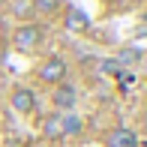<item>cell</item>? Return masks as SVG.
<instances>
[{"instance_id":"5b68a950","label":"cell","mask_w":147,"mask_h":147,"mask_svg":"<svg viewBox=\"0 0 147 147\" xmlns=\"http://www.w3.org/2000/svg\"><path fill=\"white\" fill-rule=\"evenodd\" d=\"M51 99H54V105L57 108H72V105L78 102V93H75V87H69V84H57L54 87V93H51Z\"/></svg>"},{"instance_id":"9c48e42d","label":"cell","mask_w":147,"mask_h":147,"mask_svg":"<svg viewBox=\"0 0 147 147\" xmlns=\"http://www.w3.org/2000/svg\"><path fill=\"white\" fill-rule=\"evenodd\" d=\"M12 12H15L18 18H24V21H27L36 9H33V0H12Z\"/></svg>"},{"instance_id":"6da1fadb","label":"cell","mask_w":147,"mask_h":147,"mask_svg":"<svg viewBox=\"0 0 147 147\" xmlns=\"http://www.w3.org/2000/svg\"><path fill=\"white\" fill-rule=\"evenodd\" d=\"M39 42H42V27H39V24H21V27L12 33V45H15L21 54L36 51Z\"/></svg>"},{"instance_id":"8992f818","label":"cell","mask_w":147,"mask_h":147,"mask_svg":"<svg viewBox=\"0 0 147 147\" xmlns=\"http://www.w3.org/2000/svg\"><path fill=\"white\" fill-rule=\"evenodd\" d=\"M87 27H90V18L84 15L78 6H69V9H66V30L81 33V30H87Z\"/></svg>"},{"instance_id":"3957f363","label":"cell","mask_w":147,"mask_h":147,"mask_svg":"<svg viewBox=\"0 0 147 147\" xmlns=\"http://www.w3.org/2000/svg\"><path fill=\"white\" fill-rule=\"evenodd\" d=\"M9 102H12V108H15L18 114H33V111H36V93L30 87H15L12 96H9Z\"/></svg>"},{"instance_id":"7c38bea8","label":"cell","mask_w":147,"mask_h":147,"mask_svg":"<svg viewBox=\"0 0 147 147\" xmlns=\"http://www.w3.org/2000/svg\"><path fill=\"white\" fill-rule=\"evenodd\" d=\"M36 147H45V144H36Z\"/></svg>"},{"instance_id":"30bf717a","label":"cell","mask_w":147,"mask_h":147,"mask_svg":"<svg viewBox=\"0 0 147 147\" xmlns=\"http://www.w3.org/2000/svg\"><path fill=\"white\" fill-rule=\"evenodd\" d=\"M60 6V0H33V9L36 12H54Z\"/></svg>"},{"instance_id":"277c9868","label":"cell","mask_w":147,"mask_h":147,"mask_svg":"<svg viewBox=\"0 0 147 147\" xmlns=\"http://www.w3.org/2000/svg\"><path fill=\"white\" fill-rule=\"evenodd\" d=\"M105 147H138V135L126 126H114L105 132Z\"/></svg>"},{"instance_id":"7a4b0ae2","label":"cell","mask_w":147,"mask_h":147,"mask_svg":"<svg viewBox=\"0 0 147 147\" xmlns=\"http://www.w3.org/2000/svg\"><path fill=\"white\" fill-rule=\"evenodd\" d=\"M39 78H42L45 84H63V78H66V63H63V57H48V60H42V66H39Z\"/></svg>"},{"instance_id":"52a82bcc","label":"cell","mask_w":147,"mask_h":147,"mask_svg":"<svg viewBox=\"0 0 147 147\" xmlns=\"http://www.w3.org/2000/svg\"><path fill=\"white\" fill-rule=\"evenodd\" d=\"M42 135L48 138V141H54V138H63V123H60V114H51L42 120Z\"/></svg>"},{"instance_id":"8fae6325","label":"cell","mask_w":147,"mask_h":147,"mask_svg":"<svg viewBox=\"0 0 147 147\" xmlns=\"http://www.w3.org/2000/svg\"><path fill=\"white\" fill-rule=\"evenodd\" d=\"M102 69L108 72V75H117V72H120V66L114 63V60H105V63H102Z\"/></svg>"},{"instance_id":"ba28073f","label":"cell","mask_w":147,"mask_h":147,"mask_svg":"<svg viewBox=\"0 0 147 147\" xmlns=\"http://www.w3.org/2000/svg\"><path fill=\"white\" fill-rule=\"evenodd\" d=\"M60 123H63V138H66V135H78V132L84 129L81 117H75V114H66V117H60Z\"/></svg>"}]
</instances>
